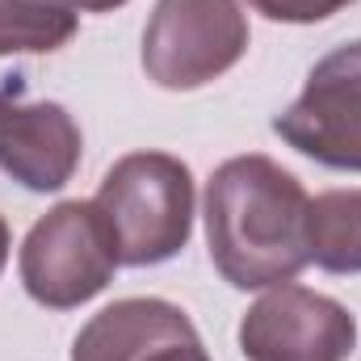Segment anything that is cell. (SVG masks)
Masks as SVG:
<instances>
[{"instance_id": "cell-1", "label": "cell", "mask_w": 361, "mask_h": 361, "mask_svg": "<svg viewBox=\"0 0 361 361\" xmlns=\"http://www.w3.org/2000/svg\"><path fill=\"white\" fill-rule=\"evenodd\" d=\"M307 206L298 177L269 156H235L206 185L210 261L235 290H265L294 281L307 252Z\"/></svg>"}, {"instance_id": "cell-2", "label": "cell", "mask_w": 361, "mask_h": 361, "mask_svg": "<svg viewBox=\"0 0 361 361\" xmlns=\"http://www.w3.org/2000/svg\"><path fill=\"white\" fill-rule=\"evenodd\" d=\"M122 265H160L177 257L193 231V177L177 156H122L97 189Z\"/></svg>"}, {"instance_id": "cell-3", "label": "cell", "mask_w": 361, "mask_h": 361, "mask_svg": "<svg viewBox=\"0 0 361 361\" xmlns=\"http://www.w3.org/2000/svg\"><path fill=\"white\" fill-rule=\"evenodd\" d=\"M118 265V244L97 202H59L21 244V281L30 298L51 311L89 302L109 286Z\"/></svg>"}, {"instance_id": "cell-4", "label": "cell", "mask_w": 361, "mask_h": 361, "mask_svg": "<svg viewBox=\"0 0 361 361\" xmlns=\"http://www.w3.org/2000/svg\"><path fill=\"white\" fill-rule=\"evenodd\" d=\"M248 51L240 0H160L143 34V68L160 89H202Z\"/></svg>"}, {"instance_id": "cell-5", "label": "cell", "mask_w": 361, "mask_h": 361, "mask_svg": "<svg viewBox=\"0 0 361 361\" xmlns=\"http://www.w3.org/2000/svg\"><path fill=\"white\" fill-rule=\"evenodd\" d=\"M273 130L328 169L361 173V38L311 68L302 97L273 118Z\"/></svg>"}, {"instance_id": "cell-6", "label": "cell", "mask_w": 361, "mask_h": 361, "mask_svg": "<svg viewBox=\"0 0 361 361\" xmlns=\"http://www.w3.org/2000/svg\"><path fill=\"white\" fill-rule=\"evenodd\" d=\"M357 345V319L328 294L277 286L248 307L240 349L248 361H345Z\"/></svg>"}, {"instance_id": "cell-7", "label": "cell", "mask_w": 361, "mask_h": 361, "mask_svg": "<svg viewBox=\"0 0 361 361\" xmlns=\"http://www.w3.org/2000/svg\"><path fill=\"white\" fill-rule=\"evenodd\" d=\"M72 361H210L189 315L164 298H122L80 328Z\"/></svg>"}, {"instance_id": "cell-8", "label": "cell", "mask_w": 361, "mask_h": 361, "mask_svg": "<svg viewBox=\"0 0 361 361\" xmlns=\"http://www.w3.org/2000/svg\"><path fill=\"white\" fill-rule=\"evenodd\" d=\"M80 164V126L55 101L0 92V169L34 193L63 189Z\"/></svg>"}, {"instance_id": "cell-9", "label": "cell", "mask_w": 361, "mask_h": 361, "mask_svg": "<svg viewBox=\"0 0 361 361\" xmlns=\"http://www.w3.org/2000/svg\"><path fill=\"white\" fill-rule=\"evenodd\" d=\"M307 252L328 273H361V189H328L307 206Z\"/></svg>"}, {"instance_id": "cell-10", "label": "cell", "mask_w": 361, "mask_h": 361, "mask_svg": "<svg viewBox=\"0 0 361 361\" xmlns=\"http://www.w3.org/2000/svg\"><path fill=\"white\" fill-rule=\"evenodd\" d=\"M76 8L63 0H0V55H42L68 47Z\"/></svg>"}, {"instance_id": "cell-11", "label": "cell", "mask_w": 361, "mask_h": 361, "mask_svg": "<svg viewBox=\"0 0 361 361\" xmlns=\"http://www.w3.org/2000/svg\"><path fill=\"white\" fill-rule=\"evenodd\" d=\"M257 13H265L269 21H290V25H311L324 21L332 13H341L353 0H248Z\"/></svg>"}, {"instance_id": "cell-12", "label": "cell", "mask_w": 361, "mask_h": 361, "mask_svg": "<svg viewBox=\"0 0 361 361\" xmlns=\"http://www.w3.org/2000/svg\"><path fill=\"white\" fill-rule=\"evenodd\" d=\"M63 4L85 8V13H109V8H118V4H126V0H63Z\"/></svg>"}, {"instance_id": "cell-13", "label": "cell", "mask_w": 361, "mask_h": 361, "mask_svg": "<svg viewBox=\"0 0 361 361\" xmlns=\"http://www.w3.org/2000/svg\"><path fill=\"white\" fill-rule=\"evenodd\" d=\"M4 261H8V227L0 219V273H4Z\"/></svg>"}]
</instances>
